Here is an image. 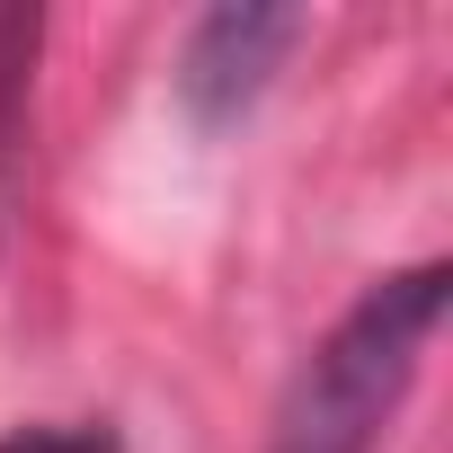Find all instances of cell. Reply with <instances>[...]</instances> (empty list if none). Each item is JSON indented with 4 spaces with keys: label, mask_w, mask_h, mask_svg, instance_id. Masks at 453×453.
<instances>
[{
    "label": "cell",
    "mask_w": 453,
    "mask_h": 453,
    "mask_svg": "<svg viewBox=\"0 0 453 453\" xmlns=\"http://www.w3.org/2000/svg\"><path fill=\"white\" fill-rule=\"evenodd\" d=\"M294 36H303L294 10H213V19L187 36V63H178L187 107H196L204 125H232V116L267 89V72L285 63Z\"/></svg>",
    "instance_id": "2"
},
{
    "label": "cell",
    "mask_w": 453,
    "mask_h": 453,
    "mask_svg": "<svg viewBox=\"0 0 453 453\" xmlns=\"http://www.w3.org/2000/svg\"><path fill=\"white\" fill-rule=\"evenodd\" d=\"M435 320H444V267H409V276L365 285L356 311L294 373L267 453H373L400 391L418 382V356H426Z\"/></svg>",
    "instance_id": "1"
},
{
    "label": "cell",
    "mask_w": 453,
    "mask_h": 453,
    "mask_svg": "<svg viewBox=\"0 0 453 453\" xmlns=\"http://www.w3.org/2000/svg\"><path fill=\"white\" fill-rule=\"evenodd\" d=\"M0 453H116V426H10Z\"/></svg>",
    "instance_id": "3"
}]
</instances>
